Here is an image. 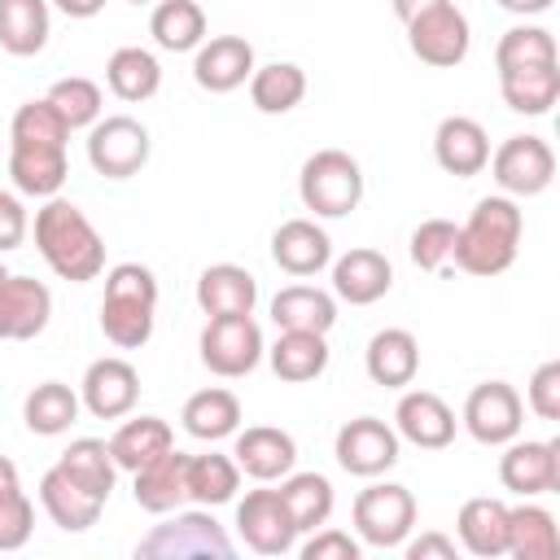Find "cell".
I'll return each instance as SVG.
<instances>
[{
    "mask_svg": "<svg viewBox=\"0 0 560 560\" xmlns=\"http://www.w3.org/2000/svg\"><path fill=\"white\" fill-rule=\"evenodd\" d=\"M429 4H438V0H389V9H394V18L398 22H411L420 9H429Z\"/></svg>",
    "mask_w": 560,
    "mask_h": 560,
    "instance_id": "db71d44e",
    "label": "cell"
},
{
    "mask_svg": "<svg viewBox=\"0 0 560 560\" xmlns=\"http://www.w3.org/2000/svg\"><path fill=\"white\" fill-rule=\"evenodd\" d=\"M359 542L346 534V529H332V525H319L306 542H302V560H359Z\"/></svg>",
    "mask_w": 560,
    "mask_h": 560,
    "instance_id": "c3c4849f",
    "label": "cell"
},
{
    "mask_svg": "<svg viewBox=\"0 0 560 560\" xmlns=\"http://www.w3.org/2000/svg\"><path fill=\"white\" fill-rule=\"evenodd\" d=\"M236 534L249 551L258 556H289L298 547V525L280 499V490H249L241 503H236Z\"/></svg>",
    "mask_w": 560,
    "mask_h": 560,
    "instance_id": "7c38bea8",
    "label": "cell"
},
{
    "mask_svg": "<svg viewBox=\"0 0 560 560\" xmlns=\"http://www.w3.org/2000/svg\"><path fill=\"white\" fill-rule=\"evenodd\" d=\"M184 481H188V499H192L197 508H219V503H232V499H236V490H241V468H236L232 455H219V451H210V455H188Z\"/></svg>",
    "mask_w": 560,
    "mask_h": 560,
    "instance_id": "60d3db41",
    "label": "cell"
},
{
    "mask_svg": "<svg viewBox=\"0 0 560 560\" xmlns=\"http://www.w3.org/2000/svg\"><path fill=\"white\" fill-rule=\"evenodd\" d=\"M499 92L512 114L542 118L560 101V61L547 66H521V70H499Z\"/></svg>",
    "mask_w": 560,
    "mask_h": 560,
    "instance_id": "f546056e",
    "label": "cell"
},
{
    "mask_svg": "<svg viewBox=\"0 0 560 560\" xmlns=\"http://www.w3.org/2000/svg\"><path fill=\"white\" fill-rule=\"evenodd\" d=\"M52 319V293L44 280L4 276L0 280V341H31Z\"/></svg>",
    "mask_w": 560,
    "mask_h": 560,
    "instance_id": "d6986e66",
    "label": "cell"
},
{
    "mask_svg": "<svg viewBox=\"0 0 560 560\" xmlns=\"http://www.w3.org/2000/svg\"><path fill=\"white\" fill-rule=\"evenodd\" d=\"M57 464H61L79 486H88L96 499L109 503L114 481H118V464H114V455H109V442H101V438H74V442L61 451Z\"/></svg>",
    "mask_w": 560,
    "mask_h": 560,
    "instance_id": "b9f144b4",
    "label": "cell"
},
{
    "mask_svg": "<svg viewBox=\"0 0 560 560\" xmlns=\"http://www.w3.org/2000/svg\"><path fill=\"white\" fill-rule=\"evenodd\" d=\"M486 166L503 197H538L556 179V153L542 136H508Z\"/></svg>",
    "mask_w": 560,
    "mask_h": 560,
    "instance_id": "30bf717a",
    "label": "cell"
},
{
    "mask_svg": "<svg viewBox=\"0 0 560 560\" xmlns=\"http://www.w3.org/2000/svg\"><path fill=\"white\" fill-rule=\"evenodd\" d=\"M512 560H556L560 556V529L556 516L538 503L508 508V551Z\"/></svg>",
    "mask_w": 560,
    "mask_h": 560,
    "instance_id": "1f68e13d",
    "label": "cell"
},
{
    "mask_svg": "<svg viewBox=\"0 0 560 560\" xmlns=\"http://www.w3.org/2000/svg\"><path fill=\"white\" fill-rule=\"evenodd\" d=\"M48 0H0V48L9 57H35L48 44Z\"/></svg>",
    "mask_w": 560,
    "mask_h": 560,
    "instance_id": "8d00e7d4",
    "label": "cell"
},
{
    "mask_svg": "<svg viewBox=\"0 0 560 560\" xmlns=\"http://www.w3.org/2000/svg\"><path fill=\"white\" fill-rule=\"evenodd\" d=\"M153 153V140H149V127L131 114H105L88 127V162L96 175L105 179H131L144 171Z\"/></svg>",
    "mask_w": 560,
    "mask_h": 560,
    "instance_id": "ba28073f",
    "label": "cell"
},
{
    "mask_svg": "<svg viewBox=\"0 0 560 560\" xmlns=\"http://www.w3.org/2000/svg\"><path fill=\"white\" fill-rule=\"evenodd\" d=\"M271 324L280 332H324L337 324V298L315 284H284L271 298Z\"/></svg>",
    "mask_w": 560,
    "mask_h": 560,
    "instance_id": "83f0119b",
    "label": "cell"
},
{
    "mask_svg": "<svg viewBox=\"0 0 560 560\" xmlns=\"http://www.w3.org/2000/svg\"><path fill=\"white\" fill-rule=\"evenodd\" d=\"M254 302H258V280L236 262H214L197 276V306L206 311V319L254 315Z\"/></svg>",
    "mask_w": 560,
    "mask_h": 560,
    "instance_id": "4316f807",
    "label": "cell"
},
{
    "mask_svg": "<svg viewBox=\"0 0 560 560\" xmlns=\"http://www.w3.org/2000/svg\"><path fill=\"white\" fill-rule=\"evenodd\" d=\"M105 83H109V92L118 96V101H149V96H158V88H162V66H158V57L149 52V48H140V44H122V48H114L109 52V61H105Z\"/></svg>",
    "mask_w": 560,
    "mask_h": 560,
    "instance_id": "d6a6232c",
    "label": "cell"
},
{
    "mask_svg": "<svg viewBox=\"0 0 560 560\" xmlns=\"http://www.w3.org/2000/svg\"><path fill=\"white\" fill-rule=\"evenodd\" d=\"M140 398V372L118 359V354H105V359H92L83 381H79V402L96 416V420H122L131 416Z\"/></svg>",
    "mask_w": 560,
    "mask_h": 560,
    "instance_id": "9a60e30c",
    "label": "cell"
},
{
    "mask_svg": "<svg viewBox=\"0 0 560 560\" xmlns=\"http://www.w3.org/2000/svg\"><path fill=\"white\" fill-rule=\"evenodd\" d=\"M328 354L332 350H328L324 332H280L276 346L267 350V363H271V372L280 381L306 385V381H315V376L328 372Z\"/></svg>",
    "mask_w": 560,
    "mask_h": 560,
    "instance_id": "836d02e7",
    "label": "cell"
},
{
    "mask_svg": "<svg viewBox=\"0 0 560 560\" xmlns=\"http://www.w3.org/2000/svg\"><path fill=\"white\" fill-rule=\"evenodd\" d=\"M499 9H508V13H516V18H538V13H547L556 0H494Z\"/></svg>",
    "mask_w": 560,
    "mask_h": 560,
    "instance_id": "816d5d0a",
    "label": "cell"
},
{
    "mask_svg": "<svg viewBox=\"0 0 560 560\" xmlns=\"http://www.w3.org/2000/svg\"><path fill=\"white\" fill-rule=\"evenodd\" d=\"M455 232H459V223H451V219H424L416 232H411V262L420 267V271H438V267H446L451 262V245H455Z\"/></svg>",
    "mask_w": 560,
    "mask_h": 560,
    "instance_id": "bcb514c9",
    "label": "cell"
},
{
    "mask_svg": "<svg viewBox=\"0 0 560 560\" xmlns=\"http://www.w3.org/2000/svg\"><path fill=\"white\" fill-rule=\"evenodd\" d=\"M298 197L315 219H346L363 201V166L346 149H315L298 171Z\"/></svg>",
    "mask_w": 560,
    "mask_h": 560,
    "instance_id": "277c9868",
    "label": "cell"
},
{
    "mask_svg": "<svg viewBox=\"0 0 560 560\" xmlns=\"http://www.w3.org/2000/svg\"><path fill=\"white\" fill-rule=\"evenodd\" d=\"M271 258L284 276L306 280V276H319L332 262V241L315 219H284L271 232Z\"/></svg>",
    "mask_w": 560,
    "mask_h": 560,
    "instance_id": "7402d4cb",
    "label": "cell"
},
{
    "mask_svg": "<svg viewBox=\"0 0 560 560\" xmlns=\"http://www.w3.org/2000/svg\"><path fill=\"white\" fill-rule=\"evenodd\" d=\"M547 61H560V57H556V35H551L547 26L521 22V26L503 31V35H499V44H494V66H499V70L547 66Z\"/></svg>",
    "mask_w": 560,
    "mask_h": 560,
    "instance_id": "ee69618b",
    "label": "cell"
},
{
    "mask_svg": "<svg viewBox=\"0 0 560 560\" xmlns=\"http://www.w3.org/2000/svg\"><path fill=\"white\" fill-rule=\"evenodd\" d=\"M402 551H407V560H455V538H446V534H438V529H429V534H420V538L407 534Z\"/></svg>",
    "mask_w": 560,
    "mask_h": 560,
    "instance_id": "f907efd6",
    "label": "cell"
},
{
    "mask_svg": "<svg viewBox=\"0 0 560 560\" xmlns=\"http://www.w3.org/2000/svg\"><path fill=\"white\" fill-rule=\"evenodd\" d=\"M306 96V70L298 61H267L249 74V101L258 114H289Z\"/></svg>",
    "mask_w": 560,
    "mask_h": 560,
    "instance_id": "74e56055",
    "label": "cell"
},
{
    "mask_svg": "<svg viewBox=\"0 0 560 560\" xmlns=\"http://www.w3.org/2000/svg\"><path fill=\"white\" fill-rule=\"evenodd\" d=\"M398 433L376 416H354L337 429L332 455L350 477H385L398 464Z\"/></svg>",
    "mask_w": 560,
    "mask_h": 560,
    "instance_id": "4fadbf2b",
    "label": "cell"
},
{
    "mask_svg": "<svg viewBox=\"0 0 560 560\" xmlns=\"http://www.w3.org/2000/svg\"><path fill=\"white\" fill-rule=\"evenodd\" d=\"M39 503H44V512L52 516V525L66 529V534L92 529V525L101 521V512H105V499H96L88 486H79L61 464H52V468L39 477Z\"/></svg>",
    "mask_w": 560,
    "mask_h": 560,
    "instance_id": "cb8c5ba5",
    "label": "cell"
},
{
    "mask_svg": "<svg viewBox=\"0 0 560 560\" xmlns=\"http://www.w3.org/2000/svg\"><path fill=\"white\" fill-rule=\"evenodd\" d=\"M521 232H525V214H521L516 197H503V192L481 197L455 232L451 262L468 276H499L516 262Z\"/></svg>",
    "mask_w": 560,
    "mask_h": 560,
    "instance_id": "7a4b0ae2",
    "label": "cell"
},
{
    "mask_svg": "<svg viewBox=\"0 0 560 560\" xmlns=\"http://www.w3.org/2000/svg\"><path fill=\"white\" fill-rule=\"evenodd\" d=\"M232 438H236L232 459L254 481H280L298 468V442L276 424H249V429H236Z\"/></svg>",
    "mask_w": 560,
    "mask_h": 560,
    "instance_id": "ac0fdd59",
    "label": "cell"
},
{
    "mask_svg": "<svg viewBox=\"0 0 560 560\" xmlns=\"http://www.w3.org/2000/svg\"><path fill=\"white\" fill-rule=\"evenodd\" d=\"M236 547L232 538L223 534V525L210 516V508H192V512H179L162 525H153L140 542H136V556L144 560H228Z\"/></svg>",
    "mask_w": 560,
    "mask_h": 560,
    "instance_id": "5b68a950",
    "label": "cell"
},
{
    "mask_svg": "<svg viewBox=\"0 0 560 560\" xmlns=\"http://www.w3.org/2000/svg\"><path fill=\"white\" fill-rule=\"evenodd\" d=\"M459 424L472 433V442H481V446H503V442L521 438L525 398H521L516 385H508V381H481V385L464 398Z\"/></svg>",
    "mask_w": 560,
    "mask_h": 560,
    "instance_id": "8fae6325",
    "label": "cell"
},
{
    "mask_svg": "<svg viewBox=\"0 0 560 560\" xmlns=\"http://www.w3.org/2000/svg\"><path fill=\"white\" fill-rule=\"evenodd\" d=\"M179 424L188 438L197 442H223L241 429V398L223 385H210V389H197L188 394L184 411H179Z\"/></svg>",
    "mask_w": 560,
    "mask_h": 560,
    "instance_id": "4dcf8cb0",
    "label": "cell"
},
{
    "mask_svg": "<svg viewBox=\"0 0 560 560\" xmlns=\"http://www.w3.org/2000/svg\"><path fill=\"white\" fill-rule=\"evenodd\" d=\"M525 407L538 416V420H560V363L547 359L534 368L529 385H525Z\"/></svg>",
    "mask_w": 560,
    "mask_h": 560,
    "instance_id": "7dc6e473",
    "label": "cell"
},
{
    "mask_svg": "<svg viewBox=\"0 0 560 560\" xmlns=\"http://www.w3.org/2000/svg\"><path fill=\"white\" fill-rule=\"evenodd\" d=\"M158 319V276L144 262H114L105 271L101 332L118 350H140Z\"/></svg>",
    "mask_w": 560,
    "mask_h": 560,
    "instance_id": "3957f363",
    "label": "cell"
},
{
    "mask_svg": "<svg viewBox=\"0 0 560 560\" xmlns=\"http://www.w3.org/2000/svg\"><path fill=\"white\" fill-rule=\"evenodd\" d=\"M363 368H368L372 385L407 389L420 372V341L407 328H381V332H372V341L363 350Z\"/></svg>",
    "mask_w": 560,
    "mask_h": 560,
    "instance_id": "484cf974",
    "label": "cell"
},
{
    "mask_svg": "<svg viewBox=\"0 0 560 560\" xmlns=\"http://www.w3.org/2000/svg\"><path fill=\"white\" fill-rule=\"evenodd\" d=\"M455 534L468 556H481V560L503 556L508 551V503L490 499V494L464 499V508L455 516Z\"/></svg>",
    "mask_w": 560,
    "mask_h": 560,
    "instance_id": "f1b7e54d",
    "label": "cell"
},
{
    "mask_svg": "<svg viewBox=\"0 0 560 560\" xmlns=\"http://www.w3.org/2000/svg\"><path fill=\"white\" fill-rule=\"evenodd\" d=\"M354 534L376 547V551H389V547H402L407 534L416 529V494L398 481H372L368 490L354 494Z\"/></svg>",
    "mask_w": 560,
    "mask_h": 560,
    "instance_id": "8992f818",
    "label": "cell"
},
{
    "mask_svg": "<svg viewBox=\"0 0 560 560\" xmlns=\"http://www.w3.org/2000/svg\"><path fill=\"white\" fill-rule=\"evenodd\" d=\"M35 529V503L22 490L18 464L0 455V551H18L31 542Z\"/></svg>",
    "mask_w": 560,
    "mask_h": 560,
    "instance_id": "7bdbcfd3",
    "label": "cell"
},
{
    "mask_svg": "<svg viewBox=\"0 0 560 560\" xmlns=\"http://www.w3.org/2000/svg\"><path fill=\"white\" fill-rule=\"evenodd\" d=\"M254 74V44L245 35H206L192 52V79L201 92H236Z\"/></svg>",
    "mask_w": 560,
    "mask_h": 560,
    "instance_id": "e0dca14e",
    "label": "cell"
},
{
    "mask_svg": "<svg viewBox=\"0 0 560 560\" xmlns=\"http://www.w3.org/2000/svg\"><path fill=\"white\" fill-rule=\"evenodd\" d=\"M26 232H31V219H26V206H22V197L0 188V254L18 249V245L26 241Z\"/></svg>",
    "mask_w": 560,
    "mask_h": 560,
    "instance_id": "681fc988",
    "label": "cell"
},
{
    "mask_svg": "<svg viewBox=\"0 0 560 560\" xmlns=\"http://www.w3.org/2000/svg\"><path fill=\"white\" fill-rule=\"evenodd\" d=\"M328 267H332V298H341L350 306H372L394 289V267L381 249L359 245V249H346Z\"/></svg>",
    "mask_w": 560,
    "mask_h": 560,
    "instance_id": "44dd1931",
    "label": "cell"
},
{
    "mask_svg": "<svg viewBox=\"0 0 560 560\" xmlns=\"http://www.w3.org/2000/svg\"><path fill=\"white\" fill-rule=\"evenodd\" d=\"M197 346H201V363L223 381L249 376L267 354L262 328L254 324V315H214V319H206Z\"/></svg>",
    "mask_w": 560,
    "mask_h": 560,
    "instance_id": "9c48e42d",
    "label": "cell"
},
{
    "mask_svg": "<svg viewBox=\"0 0 560 560\" xmlns=\"http://www.w3.org/2000/svg\"><path fill=\"white\" fill-rule=\"evenodd\" d=\"M9 179L26 197H57L70 179L66 144H35V140H9Z\"/></svg>",
    "mask_w": 560,
    "mask_h": 560,
    "instance_id": "ffe728a7",
    "label": "cell"
},
{
    "mask_svg": "<svg viewBox=\"0 0 560 560\" xmlns=\"http://www.w3.org/2000/svg\"><path fill=\"white\" fill-rule=\"evenodd\" d=\"M127 4H153V0H127Z\"/></svg>",
    "mask_w": 560,
    "mask_h": 560,
    "instance_id": "9f6ffc18",
    "label": "cell"
},
{
    "mask_svg": "<svg viewBox=\"0 0 560 560\" xmlns=\"http://www.w3.org/2000/svg\"><path fill=\"white\" fill-rule=\"evenodd\" d=\"M433 158H438V166L446 175H459V179L481 175L486 162H490V136H486V127L477 118L451 114L433 131Z\"/></svg>",
    "mask_w": 560,
    "mask_h": 560,
    "instance_id": "603a6c76",
    "label": "cell"
},
{
    "mask_svg": "<svg viewBox=\"0 0 560 560\" xmlns=\"http://www.w3.org/2000/svg\"><path fill=\"white\" fill-rule=\"evenodd\" d=\"M184 472H188V455L184 451H162L158 459H149V464H140L131 477V494H136V503L144 508V512H153V516H166V512H175L184 499H188V481H184Z\"/></svg>",
    "mask_w": 560,
    "mask_h": 560,
    "instance_id": "d4e9b609",
    "label": "cell"
},
{
    "mask_svg": "<svg viewBox=\"0 0 560 560\" xmlns=\"http://www.w3.org/2000/svg\"><path fill=\"white\" fill-rule=\"evenodd\" d=\"M35 249L52 267V276H61L70 284H88V280H96L105 271V241H101V232L66 197H48L35 210Z\"/></svg>",
    "mask_w": 560,
    "mask_h": 560,
    "instance_id": "6da1fadb",
    "label": "cell"
},
{
    "mask_svg": "<svg viewBox=\"0 0 560 560\" xmlns=\"http://www.w3.org/2000/svg\"><path fill=\"white\" fill-rule=\"evenodd\" d=\"M499 481L503 490L521 494V499H534V494H551L560 490V442H503V455H499Z\"/></svg>",
    "mask_w": 560,
    "mask_h": 560,
    "instance_id": "5bb4252c",
    "label": "cell"
},
{
    "mask_svg": "<svg viewBox=\"0 0 560 560\" xmlns=\"http://www.w3.org/2000/svg\"><path fill=\"white\" fill-rule=\"evenodd\" d=\"M79 407L83 402H79V394L66 381H39L26 394V402H22V420L39 438H57V433H66L79 420Z\"/></svg>",
    "mask_w": 560,
    "mask_h": 560,
    "instance_id": "ab89813d",
    "label": "cell"
},
{
    "mask_svg": "<svg viewBox=\"0 0 560 560\" xmlns=\"http://www.w3.org/2000/svg\"><path fill=\"white\" fill-rule=\"evenodd\" d=\"M48 101H52V109L66 118V127H70V131L92 127V122L101 118V109H105L101 83H92V79H83V74L57 79V83L48 88Z\"/></svg>",
    "mask_w": 560,
    "mask_h": 560,
    "instance_id": "f6af8a7d",
    "label": "cell"
},
{
    "mask_svg": "<svg viewBox=\"0 0 560 560\" xmlns=\"http://www.w3.org/2000/svg\"><path fill=\"white\" fill-rule=\"evenodd\" d=\"M455 429H459V420H455V411L446 407L442 394H433V389H402V398L394 407V433L398 438H407L420 451H442V446L455 442Z\"/></svg>",
    "mask_w": 560,
    "mask_h": 560,
    "instance_id": "2e32d148",
    "label": "cell"
},
{
    "mask_svg": "<svg viewBox=\"0 0 560 560\" xmlns=\"http://www.w3.org/2000/svg\"><path fill=\"white\" fill-rule=\"evenodd\" d=\"M149 35L166 52H197L206 39V9L197 0H158L149 13Z\"/></svg>",
    "mask_w": 560,
    "mask_h": 560,
    "instance_id": "d590c367",
    "label": "cell"
},
{
    "mask_svg": "<svg viewBox=\"0 0 560 560\" xmlns=\"http://www.w3.org/2000/svg\"><path fill=\"white\" fill-rule=\"evenodd\" d=\"M66 18H96L105 9V0H52Z\"/></svg>",
    "mask_w": 560,
    "mask_h": 560,
    "instance_id": "f5cc1de1",
    "label": "cell"
},
{
    "mask_svg": "<svg viewBox=\"0 0 560 560\" xmlns=\"http://www.w3.org/2000/svg\"><path fill=\"white\" fill-rule=\"evenodd\" d=\"M407 26V48L411 57H420L424 66L433 70H455L468 48H472V26H468V13L451 0H438L429 9H420Z\"/></svg>",
    "mask_w": 560,
    "mask_h": 560,
    "instance_id": "52a82bcc",
    "label": "cell"
},
{
    "mask_svg": "<svg viewBox=\"0 0 560 560\" xmlns=\"http://www.w3.org/2000/svg\"><path fill=\"white\" fill-rule=\"evenodd\" d=\"M280 499H284L298 534H311V529L328 525L332 503H337L332 481L324 472H289V477H280Z\"/></svg>",
    "mask_w": 560,
    "mask_h": 560,
    "instance_id": "f35d334b",
    "label": "cell"
},
{
    "mask_svg": "<svg viewBox=\"0 0 560 560\" xmlns=\"http://www.w3.org/2000/svg\"><path fill=\"white\" fill-rule=\"evenodd\" d=\"M4 276H9V267H4V262H0V280H4Z\"/></svg>",
    "mask_w": 560,
    "mask_h": 560,
    "instance_id": "11a10c76",
    "label": "cell"
},
{
    "mask_svg": "<svg viewBox=\"0 0 560 560\" xmlns=\"http://www.w3.org/2000/svg\"><path fill=\"white\" fill-rule=\"evenodd\" d=\"M171 446H175V433H171V424H166L162 416L122 420V424L114 429V438H109V455H114V464H118L122 472H136L140 464L158 459V455L171 451Z\"/></svg>",
    "mask_w": 560,
    "mask_h": 560,
    "instance_id": "e575fe53",
    "label": "cell"
}]
</instances>
